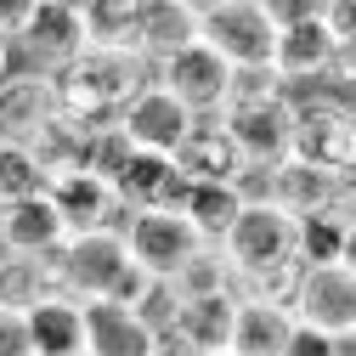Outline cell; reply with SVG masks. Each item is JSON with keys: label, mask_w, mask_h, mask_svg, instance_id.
Segmentation results:
<instances>
[{"label": "cell", "mask_w": 356, "mask_h": 356, "mask_svg": "<svg viewBox=\"0 0 356 356\" xmlns=\"http://www.w3.org/2000/svg\"><path fill=\"white\" fill-rule=\"evenodd\" d=\"M51 85H57V119H74V124H119V113L153 85V68L136 51H85Z\"/></svg>", "instance_id": "obj_1"}, {"label": "cell", "mask_w": 356, "mask_h": 356, "mask_svg": "<svg viewBox=\"0 0 356 356\" xmlns=\"http://www.w3.org/2000/svg\"><path fill=\"white\" fill-rule=\"evenodd\" d=\"M0 23L12 29V46H17V68L29 74H68L91 40H85V6L74 0H23V6H0Z\"/></svg>", "instance_id": "obj_2"}, {"label": "cell", "mask_w": 356, "mask_h": 356, "mask_svg": "<svg viewBox=\"0 0 356 356\" xmlns=\"http://www.w3.org/2000/svg\"><path fill=\"white\" fill-rule=\"evenodd\" d=\"M198 46L227 68H266L277 51V6L272 0H198Z\"/></svg>", "instance_id": "obj_3"}, {"label": "cell", "mask_w": 356, "mask_h": 356, "mask_svg": "<svg viewBox=\"0 0 356 356\" xmlns=\"http://www.w3.org/2000/svg\"><path fill=\"white\" fill-rule=\"evenodd\" d=\"M57 294L79 300V305H113L119 289L136 277V260L124 249V232H97V238H68L51 260Z\"/></svg>", "instance_id": "obj_4"}, {"label": "cell", "mask_w": 356, "mask_h": 356, "mask_svg": "<svg viewBox=\"0 0 356 356\" xmlns=\"http://www.w3.org/2000/svg\"><path fill=\"white\" fill-rule=\"evenodd\" d=\"M277 6V0H272ZM334 57H339V40L328 29V12L323 6H277V51H272V68L283 74V85L300 97L311 85H323L334 74Z\"/></svg>", "instance_id": "obj_5"}, {"label": "cell", "mask_w": 356, "mask_h": 356, "mask_svg": "<svg viewBox=\"0 0 356 356\" xmlns=\"http://www.w3.org/2000/svg\"><path fill=\"white\" fill-rule=\"evenodd\" d=\"M220 249H227L238 277H272V272H289V266H305L300 260V220L277 204L243 209Z\"/></svg>", "instance_id": "obj_6"}, {"label": "cell", "mask_w": 356, "mask_h": 356, "mask_svg": "<svg viewBox=\"0 0 356 356\" xmlns=\"http://www.w3.org/2000/svg\"><path fill=\"white\" fill-rule=\"evenodd\" d=\"M294 164H311L323 175H345L356 164V124H350V102L334 97H300L294 113Z\"/></svg>", "instance_id": "obj_7"}, {"label": "cell", "mask_w": 356, "mask_h": 356, "mask_svg": "<svg viewBox=\"0 0 356 356\" xmlns=\"http://www.w3.org/2000/svg\"><path fill=\"white\" fill-rule=\"evenodd\" d=\"M124 249H130V260H136L142 272H153V277L170 283L204 249V238L193 232V220L181 209H136L124 220Z\"/></svg>", "instance_id": "obj_8"}, {"label": "cell", "mask_w": 356, "mask_h": 356, "mask_svg": "<svg viewBox=\"0 0 356 356\" xmlns=\"http://www.w3.org/2000/svg\"><path fill=\"white\" fill-rule=\"evenodd\" d=\"M46 198L57 204V215H63L68 238L124 232V220H130V209H124L119 187H113V181H102V175H91V170H63V175H51Z\"/></svg>", "instance_id": "obj_9"}, {"label": "cell", "mask_w": 356, "mask_h": 356, "mask_svg": "<svg viewBox=\"0 0 356 356\" xmlns=\"http://www.w3.org/2000/svg\"><path fill=\"white\" fill-rule=\"evenodd\" d=\"M294 323L317 328L328 339H350L356 334V277L345 266H305L300 294H294Z\"/></svg>", "instance_id": "obj_10"}, {"label": "cell", "mask_w": 356, "mask_h": 356, "mask_svg": "<svg viewBox=\"0 0 356 356\" xmlns=\"http://www.w3.org/2000/svg\"><path fill=\"white\" fill-rule=\"evenodd\" d=\"M57 124V85L17 68L0 85V147H40Z\"/></svg>", "instance_id": "obj_11"}, {"label": "cell", "mask_w": 356, "mask_h": 356, "mask_svg": "<svg viewBox=\"0 0 356 356\" xmlns=\"http://www.w3.org/2000/svg\"><path fill=\"white\" fill-rule=\"evenodd\" d=\"M164 91L181 102L193 119H220L227 113V91H232V68L220 63L209 46H193V51H181L175 63H164L159 74H153Z\"/></svg>", "instance_id": "obj_12"}, {"label": "cell", "mask_w": 356, "mask_h": 356, "mask_svg": "<svg viewBox=\"0 0 356 356\" xmlns=\"http://www.w3.org/2000/svg\"><path fill=\"white\" fill-rule=\"evenodd\" d=\"M294 113H300V97H283V102H266V108H227L220 124L232 130V142L249 164H289Z\"/></svg>", "instance_id": "obj_13"}, {"label": "cell", "mask_w": 356, "mask_h": 356, "mask_svg": "<svg viewBox=\"0 0 356 356\" xmlns=\"http://www.w3.org/2000/svg\"><path fill=\"white\" fill-rule=\"evenodd\" d=\"M193 124H198V119L175 102L159 79L119 113V130L130 136V147H136V153H164V159H175V147L193 136Z\"/></svg>", "instance_id": "obj_14"}, {"label": "cell", "mask_w": 356, "mask_h": 356, "mask_svg": "<svg viewBox=\"0 0 356 356\" xmlns=\"http://www.w3.org/2000/svg\"><path fill=\"white\" fill-rule=\"evenodd\" d=\"M243 153L232 142V130L220 124V119H198L193 124V136L175 147V170L187 175V187H232L238 175H243Z\"/></svg>", "instance_id": "obj_15"}, {"label": "cell", "mask_w": 356, "mask_h": 356, "mask_svg": "<svg viewBox=\"0 0 356 356\" xmlns=\"http://www.w3.org/2000/svg\"><path fill=\"white\" fill-rule=\"evenodd\" d=\"M198 46V0H142V40L136 57L159 74L181 51Z\"/></svg>", "instance_id": "obj_16"}, {"label": "cell", "mask_w": 356, "mask_h": 356, "mask_svg": "<svg viewBox=\"0 0 356 356\" xmlns=\"http://www.w3.org/2000/svg\"><path fill=\"white\" fill-rule=\"evenodd\" d=\"M164 334H175L193 356H232V339H238V294L181 300V305H175V323Z\"/></svg>", "instance_id": "obj_17"}, {"label": "cell", "mask_w": 356, "mask_h": 356, "mask_svg": "<svg viewBox=\"0 0 356 356\" xmlns=\"http://www.w3.org/2000/svg\"><path fill=\"white\" fill-rule=\"evenodd\" d=\"M113 187H119V198H124L130 215H136V209H181L187 193H193L187 175L175 170V159H164V153H136Z\"/></svg>", "instance_id": "obj_18"}, {"label": "cell", "mask_w": 356, "mask_h": 356, "mask_svg": "<svg viewBox=\"0 0 356 356\" xmlns=\"http://www.w3.org/2000/svg\"><path fill=\"white\" fill-rule=\"evenodd\" d=\"M79 356H159V334L124 305H85V350Z\"/></svg>", "instance_id": "obj_19"}, {"label": "cell", "mask_w": 356, "mask_h": 356, "mask_svg": "<svg viewBox=\"0 0 356 356\" xmlns=\"http://www.w3.org/2000/svg\"><path fill=\"white\" fill-rule=\"evenodd\" d=\"M0 232H6V254H29V260H51L68 243V227L51 198H29L17 209H0Z\"/></svg>", "instance_id": "obj_20"}, {"label": "cell", "mask_w": 356, "mask_h": 356, "mask_svg": "<svg viewBox=\"0 0 356 356\" xmlns=\"http://www.w3.org/2000/svg\"><path fill=\"white\" fill-rule=\"evenodd\" d=\"M29 334H34V356H79L85 350V305L68 294H51L29 317Z\"/></svg>", "instance_id": "obj_21"}, {"label": "cell", "mask_w": 356, "mask_h": 356, "mask_svg": "<svg viewBox=\"0 0 356 356\" xmlns=\"http://www.w3.org/2000/svg\"><path fill=\"white\" fill-rule=\"evenodd\" d=\"M51 294H57V277H51L46 260L0 254V311H12V317H34Z\"/></svg>", "instance_id": "obj_22"}, {"label": "cell", "mask_w": 356, "mask_h": 356, "mask_svg": "<svg viewBox=\"0 0 356 356\" xmlns=\"http://www.w3.org/2000/svg\"><path fill=\"white\" fill-rule=\"evenodd\" d=\"M294 311L289 305H238V339L232 356H283L294 339Z\"/></svg>", "instance_id": "obj_23"}, {"label": "cell", "mask_w": 356, "mask_h": 356, "mask_svg": "<svg viewBox=\"0 0 356 356\" xmlns=\"http://www.w3.org/2000/svg\"><path fill=\"white\" fill-rule=\"evenodd\" d=\"M85 40L91 51H136L142 0H85Z\"/></svg>", "instance_id": "obj_24"}, {"label": "cell", "mask_w": 356, "mask_h": 356, "mask_svg": "<svg viewBox=\"0 0 356 356\" xmlns=\"http://www.w3.org/2000/svg\"><path fill=\"white\" fill-rule=\"evenodd\" d=\"M277 209H289L294 220H311V215H328L334 209V175L311 170V164H277Z\"/></svg>", "instance_id": "obj_25"}, {"label": "cell", "mask_w": 356, "mask_h": 356, "mask_svg": "<svg viewBox=\"0 0 356 356\" xmlns=\"http://www.w3.org/2000/svg\"><path fill=\"white\" fill-rule=\"evenodd\" d=\"M232 283H238V272H232V260H227L220 243H204L181 272L170 277L175 300H215V294H232Z\"/></svg>", "instance_id": "obj_26"}, {"label": "cell", "mask_w": 356, "mask_h": 356, "mask_svg": "<svg viewBox=\"0 0 356 356\" xmlns=\"http://www.w3.org/2000/svg\"><path fill=\"white\" fill-rule=\"evenodd\" d=\"M181 215L193 220V232H198L204 243H227V232L238 227L243 204H238V193H232V187H193V193H187V204H181Z\"/></svg>", "instance_id": "obj_27"}, {"label": "cell", "mask_w": 356, "mask_h": 356, "mask_svg": "<svg viewBox=\"0 0 356 356\" xmlns=\"http://www.w3.org/2000/svg\"><path fill=\"white\" fill-rule=\"evenodd\" d=\"M51 175L34 147H0V209H17L29 198H46Z\"/></svg>", "instance_id": "obj_28"}, {"label": "cell", "mask_w": 356, "mask_h": 356, "mask_svg": "<svg viewBox=\"0 0 356 356\" xmlns=\"http://www.w3.org/2000/svg\"><path fill=\"white\" fill-rule=\"evenodd\" d=\"M345 220L328 209V215H311L300 220V260L305 266H339V249H345Z\"/></svg>", "instance_id": "obj_29"}, {"label": "cell", "mask_w": 356, "mask_h": 356, "mask_svg": "<svg viewBox=\"0 0 356 356\" xmlns=\"http://www.w3.org/2000/svg\"><path fill=\"white\" fill-rule=\"evenodd\" d=\"M294 97L283 74L266 63V68H232V91H227V108H266V102H283Z\"/></svg>", "instance_id": "obj_30"}, {"label": "cell", "mask_w": 356, "mask_h": 356, "mask_svg": "<svg viewBox=\"0 0 356 356\" xmlns=\"http://www.w3.org/2000/svg\"><path fill=\"white\" fill-rule=\"evenodd\" d=\"M238 204L243 209H266V204H277V164H243V175L232 181Z\"/></svg>", "instance_id": "obj_31"}, {"label": "cell", "mask_w": 356, "mask_h": 356, "mask_svg": "<svg viewBox=\"0 0 356 356\" xmlns=\"http://www.w3.org/2000/svg\"><path fill=\"white\" fill-rule=\"evenodd\" d=\"M0 356H34L29 317H12V311H0Z\"/></svg>", "instance_id": "obj_32"}, {"label": "cell", "mask_w": 356, "mask_h": 356, "mask_svg": "<svg viewBox=\"0 0 356 356\" xmlns=\"http://www.w3.org/2000/svg\"><path fill=\"white\" fill-rule=\"evenodd\" d=\"M323 12H328V29L339 46H356V0H323Z\"/></svg>", "instance_id": "obj_33"}, {"label": "cell", "mask_w": 356, "mask_h": 356, "mask_svg": "<svg viewBox=\"0 0 356 356\" xmlns=\"http://www.w3.org/2000/svg\"><path fill=\"white\" fill-rule=\"evenodd\" d=\"M283 356H339V339H328L317 328H294V339H289Z\"/></svg>", "instance_id": "obj_34"}, {"label": "cell", "mask_w": 356, "mask_h": 356, "mask_svg": "<svg viewBox=\"0 0 356 356\" xmlns=\"http://www.w3.org/2000/svg\"><path fill=\"white\" fill-rule=\"evenodd\" d=\"M334 215L345 220V227H356V164L345 175H334Z\"/></svg>", "instance_id": "obj_35"}, {"label": "cell", "mask_w": 356, "mask_h": 356, "mask_svg": "<svg viewBox=\"0 0 356 356\" xmlns=\"http://www.w3.org/2000/svg\"><path fill=\"white\" fill-rule=\"evenodd\" d=\"M334 85H345V91H356V46H339V57H334V74H328Z\"/></svg>", "instance_id": "obj_36"}, {"label": "cell", "mask_w": 356, "mask_h": 356, "mask_svg": "<svg viewBox=\"0 0 356 356\" xmlns=\"http://www.w3.org/2000/svg\"><path fill=\"white\" fill-rule=\"evenodd\" d=\"M12 74H17V46H12V29L0 23V85H6Z\"/></svg>", "instance_id": "obj_37"}, {"label": "cell", "mask_w": 356, "mask_h": 356, "mask_svg": "<svg viewBox=\"0 0 356 356\" xmlns=\"http://www.w3.org/2000/svg\"><path fill=\"white\" fill-rule=\"evenodd\" d=\"M339 266H345V272H350V277H356V227H350V232H345V249H339Z\"/></svg>", "instance_id": "obj_38"}, {"label": "cell", "mask_w": 356, "mask_h": 356, "mask_svg": "<svg viewBox=\"0 0 356 356\" xmlns=\"http://www.w3.org/2000/svg\"><path fill=\"white\" fill-rule=\"evenodd\" d=\"M339 356H356V334H350V339H339Z\"/></svg>", "instance_id": "obj_39"}, {"label": "cell", "mask_w": 356, "mask_h": 356, "mask_svg": "<svg viewBox=\"0 0 356 356\" xmlns=\"http://www.w3.org/2000/svg\"><path fill=\"white\" fill-rule=\"evenodd\" d=\"M350 124H356V97H350Z\"/></svg>", "instance_id": "obj_40"}, {"label": "cell", "mask_w": 356, "mask_h": 356, "mask_svg": "<svg viewBox=\"0 0 356 356\" xmlns=\"http://www.w3.org/2000/svg\"><path fill=\"white\" fill-rule=\"evenodd\" d=\"M0 254H6V232H0Z\"/></svg>", "instance_id": "obj_41"}]
</instances>
